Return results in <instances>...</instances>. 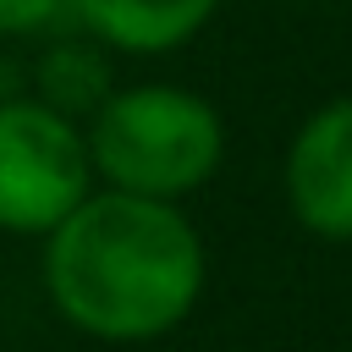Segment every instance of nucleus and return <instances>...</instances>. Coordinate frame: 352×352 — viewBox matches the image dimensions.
<instances>
[{
	"label": "nucleus",
	"instance_id": "f257e3e1",
	"mask_svg": "<svg viewBox=\"0 0 352 352\" xmlns=\"http://www.w3.org/2000/svg\"><path fill=\"white\" fill-rule=\"evenodd\" d=\"M204 236L170 198L94 187L44 236V292L55 314L110 346L170 336L204 297Z\"/></svg>",
	"mask_w": 352,
	"mask_h": 352
},
{
	"label": "nucleus",
	"instance_id": "7ed1b4c3",
	"mask_svg": "<svg viewBox=\"0 0 352 352\" xmlns=\"http://www.w3.org/2000/svg\"><path fill=\"white\" fill-rule=\"evenodd\" d=\"M94 192L82 121L33 94L0 99V231L50 236Z\"/></svg>",
	"mask_w": 352,
	"mask_h": 352
},
{
	"label": "nucleus",
	"instance_id": "423d86ee",
	"mask_svg": "<svg viewBox=\"0 0 352 352\" xmlns=\"http://www.w3.org/2000/svg\"><path fill=\"white\" fill-rule=\"evenodd\" d=\"M110 60H104V44L99 38H55L44 55H38V72H33V99H44L50 110L72 116V121H88L99 110V99L110 94Z\"/></svg>",
	"mask_w": 352,
	"mask_h": 352
},
{
	"label": "nucleus",
	"instance_id": "0eeeda50",
	"mask_svg": "<svg viewBox=\"0 0 352 352\" xmlns=\"http://www.w3.org/2000/svg\"><path fill=\"white\" fill-rule=\"evenodd\" d=\"M72 16V0H0V38H38Z\"/></svg>",
	"mask_w": 352,
	"mask_h": 352
},
{
	"label": "nucleus",
	"instance_id": "39448f33",
	"mask_svg": "<svg viewBox=\"0 0 352 352\" xmlns=\"http://www.w3.org/2000/svg\"><path fill=\"white\" fill-rule=\"evenodd\" d=\"M220 0H72V22L116 55H170L209 28Z\"/></svg>",
	"mask_w": 352,
	"mask_h": 352
},
{
	"label": "nucleus",
	"instance_id": "f03ea898",
	"mask_svg": "<svg viewBox=\"0 0 352 352\" xmlns=\"http://www.w3.org/2000/svg\"><path fill=\"white\" fill-rule=\"evenodd\" d=\"M82 138H88L94 182L170 204L198 192L226 160L220 110L182 82L110 88L88 116Z\"/></svg>",
	"mask_w": 352,
	"mask_h": 352
},
{
	"label": "nucleus",
	"instance_id": "20e7f679",
	"mask_svg": "<svg viewBox=\"0 0 352 352\" xmlns=\"http://www.w3.org/2000/svg\"><path fill=\"white\" fill-rule=\"evenodd\" d=\"M286 209L319 242H352V94L324 99L292 132L286 148Z\"/></svg>",
	"mask_w": 352,
	"mask_h": 352
}]
</instances>
